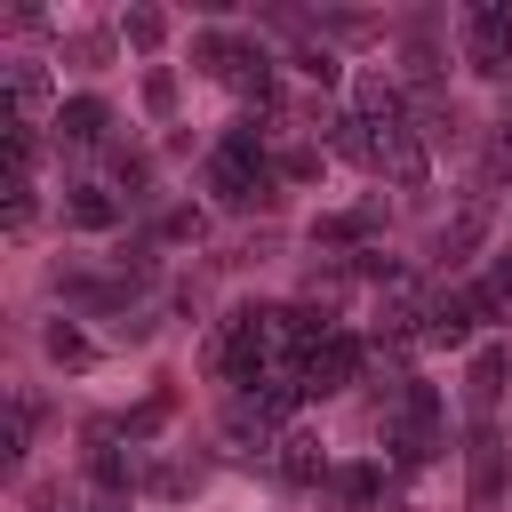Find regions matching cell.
<instances>
[{
  "instance_id": "6da1fadb",
  "label": "cell",
  "mask_w": 512,
  "mask_h": 512,
  "mask_svg": "<svg viewBox=\"0 0 512 512\" xmlns=\"http://www.w3.org/2000/svg\"><path fill=\"white\" fill-rule=\"evenodd\" d=\"M384 448H392L400 464H432V456L448 448V424H440V392H432V384H408V392L384 408Z\"/></svg>"
},
{
  "instance_id": "7a4b0ae2",
  "label": "cell",
  "mask_w": 512,
  "mask_h": 512,
  "mask_svg": "<svg viewBox=\"0 0 512 512\" xmlns=\"http://www.w3.org/2000/svg\"><path fill=\"white\" fill-rule=\"evenodd\" d=\"M504 480H512V440L496 424H472V440H464V496H472V512H496Z\"/></svg>"
},
{
  "instance_id": "3957f363",
  "label": "cell",
  "mask_w": 512,
  "mask_h": 512,
  "mask_svg": "<svg viewBox=\"0 0 512 512\" xmlns=\"http://www.w3.org/2000/svg\"><path fill=\"white\" fill-rule=\"evenodd\" d=\"M464 56H472L480 80H512V8L504 0L464 8Z\"/></svg>"
},
{
  "instance_id": "277c9868",
  "label": "cell",
  "mask_w": 512,
  "mask_h": 512,
  "mask_svg": "<svg viewBox=\"0 0 512 512\" xmlns=\"http://www.w3.org/2000/svg\"><path fill=\"white\" fill-rule=\"evenodd\" d=\"M376 128V176H392L400 192H416L424 176H432V160H424V128L408 120V112H392V120H368Z\"/></svg>"
},
{
  "instance_id": "5b68a950",
  "label": "cell",
  "mask_w": 512,
  "mask_h": 512,
  "mask_svg": "<svg viewBox=\"0 0 512 512\" xmlns=\"http://www.w3.org/2000/svg\"><path fill=\"white\" fill-rule=\"evenodd\" d=\"M480 320H488V304H480L472 280H464V288H432V296H424V336H416V344H440V352H448V344H472Z\"/></svg>"
},
{
  "instance_id": "8992f818",
  "label": "cell",
  "mask_w": 512,
  "mask_h": 512,
  "mask_svg": "<svg viewBox=\"0 0 512 512\" xmlns=\"http://www.w3.org/2000/svg\"><path fill=\"white\" fill-rule=\"evenodd\" d=\"M280 440H288V424L264 416L248 392H232V408H224V456H240V464H272Z\"/></svg>"
},
{
  "instance_id": "52a82bcc",
  "label": "cell",
  "mask_w": 512,
  "mask_h": 512,
  "mask_svg": "<svg viewBox=\"0 0 512 512\" xmlns=\"http://www.w3.org/2000/svg\"><path fill=\"white\" fill-rule=\"evenodd\" d=\"M360 376H368V352H360L344 328H336L328 344H312V360H304V392H312V400H328V392H344V384H360Z\"/></svg>"
},
{
  "instance_id": "ba28073f",
  "label": "cell",
  "mask_w": 512,
  "mask_h": 512,
  "mask_svg": "<svg viewBox=\"0 0 512 512\" xmlns=\"http://www.w3.org/2000/svg\"><path fill=\"white\" fill-rule=\"evenodd\" d=\"M504 376H512V352H504V344H480V352H472V368H464V408H472V424H488V416H496Z\"/></svg>"
},
{
  "instance_id": "9c48e42d",
  "label": "cell",
  "mask_w": 512,
  "mask_h": 512,
  "mask_svg": "<svg viewBox=\"0 0 512 512\" xmlns=\"http://www.w3.org/2000/svg\"><path fill=\"white\" fill-rule=\"evenodd\" d=\"M0 80H8V120H16V128H40V120H48V72L16 56V64H0ZM48 128H56V120H48Z\"/></svg>"
},
{
  "instance_id": "30bf717a",
  "label": "cell",
  "mask_w": 512,
  "mask_h": 512,
  "mask_svg": "<svg viewBox=\"0 0 512 512\" xmlns=\"http://www.w3.org/2000/svg\"><path fill=\"white\" fill-rule=\"evenodd\" d=\"M384 232V200H360V208H336L312 224V248H368Z\"/></svg>"
},
{
  "instance_id": "8fae6325",
  "label": "cell",
  "mask_w": 512,
  "mask_h": 512,
  "mask_svg": "<svg viewBox=\"0 0 512 512\" xmlns=\"http://www.w3.org/2000/svg\"><path fill=\"white\" fill-rule=\"evenodd\" d=\"M272 472H280L288 488H312V496H320L336 464H328V448H320L312 432H288V440H280V456H272Z\"/></svg>"
},
{
  "instance_id": "7c38bea8",
  "label": "cell",
  "mask_w": 512,
  "mask_h": 512,
  "mask_svg": "<svg viewBox=\"0 0 512 512\" xmlns=\"http://www.w3.org/2000/svg\"><path fill=\"white\" fill-rule=\"evenodd\" d=\"M104 136H112V104H104V96H72V104H56V144L88 152V144H104Z\"/></svg>"
},
{
  "instance_id": "4fadbf2b",
  "label": "cell",
  "mask_w": 512,
  "mask_h": 512,
  "mask_svg": "<svg viewBox=\"0 0 512 512\" xmlns=\"http://www.w3.org/2000/svg\"><path fill=\"white\" fill-rule=\"evenodd\" d=\"M120 208H128V200H120L112 184H64V224H72V232H112Z\"/></svg>"
},
{
  "instance_id": "5bb4252c",
  "label": "cell",
  "mask_w": 512,
  "mask_h": 512,
  "mask_svg": "<svg viewBox=\"0 0 512 512\" xmlns=\"http://www.w3.org/2000/svg\"><path fill=\"white\" fill-rule=\"evenodd\" d=\"M376 496H384V472H376V464H336V472H328V488H320V504H328V512H368Z\"/></svg>"
},
{
  "instance_id": "9a60e30c",
  "label": "cell",
  "mask_w": 512,
  "mask_h": 512,
  "mask_svg": "<svg viewBox=\"0 0 512 512\" xmlns=\"http://www.w3.org/2000/svg\"><path fill=\"white\" fill-rule=\"evenodd\" d=\"M248 56H256V40H232V32H200V40H192V64H200L208 80H224V88H232V72H240Z\"/></svg>"
},
{
  "instance_id": "2e32d148",
  "label": "cell",
  "mask_w": 512,
  "mask_h": 512,
  "mask_svg": "<svg viewBox=\"0 0 512 512\" xmlns=\"http://www.w3.org/2000/svg\"><path fill=\"white\" fill-rule=\"evenodd\" d=\"M480 232H488V192H472V200L456 208V224L432 240V256H440V264H456V256H472V248H480Z\"/></svg>"
},
{
  "instance_id": "e0dca14e",
  "label": "cell",
  "mask_w": 512,
  "mask_h": 512,
  "mask_svg": "<svg viewBox=\"0 0 512 512\" xmlns=\"http://www.w3.org/2000/svg\"><path fill=\"white\" fill-rule=\"evenodd\" d=\"M472 288H480L488 320H512V248H496V256H488V272H480Z\"/></svg>"
},
{
  "instance_id": "ac0fdd59",
  "label": "cell",
  "mask_w": 512,
  "mask_h": 512,
  "mask_svg": "<svg viewBox=\"0 0 512 512\" xmlns=\"http://www.w3.org/2000/svg\"><path fill=\"white\" fill-rule=\"evenodd\" d=\"M40 344H48V360H56V368H88V360H96V344H88L72 320H48V336H40Z\"/></svg>"
},
{
  "instance_id": "d6986e66",
  "label": "cell",
  "mask_w": 512,
  "mask_h": 512,
  "mask_svg": "<svg viewBox=\"0 0 512 512\" xmlns=\"http://www.w3.org/2000/svg\"><path fill=\"white\" fill-rule=\"evenodd\" d=\"M0 224H8V240H24V232L40 224V200H32V176H8V208H0Z\"/></svg>"
},
{
  "instance_id": "ffe728a7",
  "label": "cell",
  "mask_w": 512,
  "mask_h": 512,
  "mask_svg": "<svg viewBox=\"0 0 512 512\" xmlns=\"http://www.w3.org/2000/svg\"><path fill=\"white\" fill-rule=\"evenodd\" d=\"M120 40H128V48H160V40H168V16H160V8H128V16H120Z\"/></svg>"
},
{
  "instance_id": "44dd1931",
  "label": "cell",
  "mask_w": 512,
  "mask_h": 512,
  "mask_svg": "<svg viewBox=\"0 0 512 512\" xmlns=\"http://www.w3.org/2000/svg\"><path fill=\"white\" fill-rule=\"evenodd\" d=\"M200 232H208V216H200L192 200H184V208H160V224H152V240H176V248L200 240Z\"/></svg>"
},
{
  "instance_id": "7402d4cb",
  "label": "cell",
  "mask_w": 512,
  "mask_h": 512,
  "mask_svg": "<svg viewBox=\"0 0 512 512\" xmlns=\"http://www.w3.org/2000/svg\"><path fill=\"white\" fill-rule=\"evenodd\" d=\"M32 424H40V408H32V400H16V408H8V432H0V464H24Z\"/></svg>"
},
{
  "instance_id": "603a6c76",
  "label": "cell",
  "mask_w": 512,
  "mask_h": 512,
  "mask_svg": "<svg viewBox=\"0 0 512 512\" xmlns=\"http://www.w3.org/2000/svg\"><path fill=\"white\" fill-rule=\"evenodd\" d=\"M64 56H72L80 72H104V64H112V32H72V40H64Z\"/></svg>"
},
{
  "instance_id": "cb8c5ba5",
  "label": "cell",
  "mask_w": 512,
  "mask_h": 512,
  "mask_svg": "<svg viewBox=\"0 0 512 512\" xmlns=\"http://www.w3.org/2000/svg\"><path fill=\"white\" fill-rule=\"evenodd\" d=\"M144 184H152V160H144V152H120V160H112V192H120V200H144Z\"/></svg>"
},
{
  "instance_id": "d4e9b609",
  "label": "cell",
  "mask_w": 512,
  "mask_h": 512,
  "mask_svg": "<svg viewBox=\"0 0 512 512\" xmlns=\"http://www.w3.org/2000/svg\"><path fill=\"white\" fill-rule=\"evenodd\" d=\"M296 72H304V80H320V88H336V56H328L320 40H304V48H296Z\"/></svg>"
},
{
  "instance_id": "484cf974",
  "label": "cell",
  "mask_w": 512,
  "mask_h": 512,
  "mask_svg": "<svg viewBox=\"0 0 512 512\" xmlns=\"http://www.w3.org/2000/svg\"><path fill=\"white\" fill-rule=\"evenodd\" d=\"M280 176H288V184H312V176H320V152H312V144L280 152Z\"/></svg>"
},
{
  "instance_id": "4316f807",
  "label": "cell",
  "mask_w": 512,
  "mask_h": 512,
  "mask_svg": "<svg viewBox=\"0 0 512 512\" xmlns=\"http://www.w3.org/2000/svg\"><path fill=\"white\" fill-rule=\"evenodd\" d=\"M144 104H152V112H176V80H168V72H144Z\"/></svg>"
},
{
  "instance_id": "83f0119b",
  "label": "cell",
  "mask_w": 512,
  "mask_h": 512,
  "mask_svg": "<svg viewBox=\"0 0 512 512\" xmlns=\"http://www.w3.org/2000/svg\"><path fill=\"white\" fill-rule=\"evenodd\" d=\"M80 512H128V504H120V496H104V504H80Z\"/></svg>"
}]
</instances>
